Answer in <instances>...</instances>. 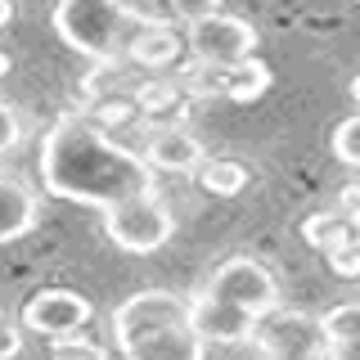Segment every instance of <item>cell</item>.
I'll use <instances>...</instances> for the list:
<instances>
[{"label": "cell", "instance_id": "6da1fadb", "mask_svg": "<svg viewBox=\"0 0 360 360\" xmlns=\"http://www.w3.org/2000/svg\"><path fill=\"white\" fill-rule=\"evenodd\" d=\"M41 185L54 198L112 207V202L153 189V167L131 144L112 140L86 112H63L41 140Z\"/></svg>", "mask_w": 360, "mask_h": 360}, {"label": "cell", "instance_id": "7a4b0ae2", "mask_svg": "<svg viewBox=\"0 0 360 360\" xmlns=\"http://www.w3.org/2000/svg\"><path fill=\"white\" fill-rule=\"evenodd\" d=\"M112 347L122 360H202L207 352L189 324V297L172 288L131 292L112 311Z\"/></svg>", "mask_w": 360, "mask_h": 360}, {"label": "cell", "instance_id": "3957f363", "mask_svg": "<svg viewBox=\"0 0 360 360\" xmlns=\"http://www.w3.org/2000/svg\"><path fill=\"white\" fill-rule=\"evenodd\" d=\"M144 18L149 14L127 5V0H59L54 5V32H59V41L95 63L127 59V45L144 27Z\"/></svg>", "mask_w": 360, "mask_h": 360}, {"label": "cell", "instance_id": "277c9868", "mask_svg": "<svg viewBox=\"0 0 360 360\" xmlns=\"http://www.w3.org/2000/svg\"><path fill=\"white\" fill-rule=\"evenodd\" d=\"M262 360H329V342H324V324L311 311H292V307H270L266 315H257L252 338Z\"/></svg>", "mask_w": 360, "mask_h": 360}, {"label": "cell", "instance_id": "5b68a950", "mask_svg": "<svg viewBox=\"0 0 360 360\" xmlns=\"http://www.w3.org/2000/svg\"><path fill=\"white\" fill-rule=\"evenodd\" d=\"M172 230H176L172 207L158 198V189H144V194H131V198L104 207V234L112 239V248H122L131 257L158 252L172 239Z\"/></svg>", "mask_w": 360, "mask_h": 360}, {"label": "cell", "instance_id": "8992f818", "mask_svg": "<svg viewBox=\"0 0 360 360\" xmlns=\"http://www.w3.org/2000/svg\"><path fill=\"white\" fill-rule=\"evenodd\" d=\"M202 292H212V297L230 302V307H239L248 315H266L270 307H279V279L257 257H230V262H221Z\"/></svg>", "mask_w": 360, "mask_h": 360}, {"label": "cell", "instance_id": "52a82bcc", "mask_svg": "<svg viewBox=\"0 0 360 360\" xmlns=\"http://www.w3.org/2000/svg\"><path fill=\"white\" fill-rule=\"evenodd\" d=\"M257 41H262V37H257L252 22L225 14V9H217V14H207V18H198V22H189V27H185L189 59H207V63H221V68L252 59Z\"/></svg>", "mask_w": 360, "mask_h": 360}, {"label": "cell", "instance_id": "ba28073f", "mask_svg": "<svg viewBox=\"0 0 360 360\" xmlns=\"http://www.w3.org/2000/svg\"><path fill=\"white\" fill-rule=\"evenodd\" d=\"M90 315L95 311H90V302L82 297V292H72V288H41V292H32V297L22 302L18 324L54 342V338L86 333Z\"/></svg>", "mask_w": 360, "mask_h": 360}, {"label": "cell", "instance_id": "9c48e42d", "mask_svg": "<svg viewBox=\"0 0 360 360\" xmlns=\"http://www.w3.org/2000/svg\"><path fill=\"white\" fill-rule=\"evenodd\" d=\"M153 172H176V176H194L198 162L207 158L198 135H189L180 122H167V127H144V149H135Z\"/></svg>", "mask_w": 360, "mask_h": 360}, {"label": "cell", "instance_id": "30bf717a", "mask_svg": "<svg viewBox=\"0 0 360 360\" xmlns=\"http://www.w3.org/2000/svg\"><path fill=\"white\" fill-rule=\"evenodd\" d=\"M189 324L198 329L202 342H221V347H234V342H248L252 338V324L257 315H248L230 302L212 297V292H194L189 297Z\"/></svg>", "mask_w": 360, "mask_h": 360}, {"label": "cell", "instance_id": "8fae6325", "mask_svg": "<svg viewBox=\"0 0 360 360\" xmlns=\"http://www.w3.org/2000/svg\"><path fill=\"white\" fill-rule=\"evenodd\" d=\"M185 54V37L162 18H144V27L135 32V41L127 45V63L140 68V72H172Z\"/></svg>", "mask_w": 360, "mask_h": 360}, {"label": "cell", "instance_id": "7c38bea8", "mask_svg": "<svg viewBox=\"0 0 360 360\" xmlns=\"http://www.w3.org/2000/svg\"><path fill=\"white\" fill-rule=\"evenodd\" d=\"M41 198L32 185H22L14 176H0V243H14L37 225Z\"/></svg>", "mask_w": 360, "mask_h": 360}, {"label": "cell", "instance_id": "4fadbf2b", "mask_svg": "<svg viewBox=\"0 0 360 360\" xmlns=\"http://www.w3.org/2000/svg\"><path fill=\"white\" fill-rule=\"evenodd\" d=\"M324 342H329V360H360V297L338 302L333 311L320 315Z\"/></svg>", "mask_w": 360, "mask_h": 360}, {"label": "cell", "instance_id": "5bb4252c", "mask_svg": "<svg viewBox=\"0 0 360 360\" xmlns=\"http://www.w3.org/2000/svg\"><path fill=\"white\" fill-rule=\"evenodd\" d=\"M194 176L212 198H234L252 185V172H248V162H239V158H202Z\"/></svg>", "mask_w": 360, "mask_h": 360}, {"label": "cell", "instance_id": "9a60e30c", "mask_svg": "<svg viewBox=\"0 0 360 360\" xmlns=\"http://www.w3.org/2000/svg\"><path fill=\"white\" fill-rule=\"evenodd\" d=\"M270 90V68L257 59H243V63H230V72H225V99H234V104H252V99H262Z\"/></svg>", "mask_w": 360, "mask_h": 360}, {"label": "cell", "instance_id": "2e32d148", "mask_svg": "<svg viewBox=\"0 0 360 360\" xmlns=\"http://www.w3.org/2000/svg\"><path fill=\"white\" fill-rule=\"evenodd\" d=\"M302 234H307V243H311V248H320V252H329V248L347 243V239H356L342 212H315V217L302 221Z\"/></svg>", "mask_w": 360, "mask_h": 360}, {"label": "cell", "instance_id": "e0dca14e", "mask_svg": "<svg viewBox=\"0 0 360 360\" xmlns=\"http://www.w3.org/2000/svg\"><path fill=\"white\" fill-rule=\"evenodd\" d=\"M329 144H333L338 162H347V167H356V172H360V112H352V117L338 122Z\"/></svg>", "mask_w": 360, "mask_h": 360}, {"label": "cell", "instance_id": "ac0fdd59", "mask_svg": "<svg viewBox=\"0 0 360 360\" xmlns=\"http://www.w3.org/2000/svg\"><path fill=\"white\" fill-rule=\"evenodd\" d=\"M50 360H108V352H104V347H95L86 333H72V338H54Z\"/></svg>", "mask_w": 360, "mask_h": 360}, {"label": "cell", "instance_id": "d6986e66", "mask_svg": "<svg viewBox=\"0 0 360 360\" xmlns=\"http://www.w3.org/2000/svg\"><path fill=\"white\" fill-rule=\"evenodd\" d=\"M324 262H329L333 275H342V279H360V243L356 239H347V243H338L324 252Z\"/></svg>", "mask_w": 360, "mask_h": 360}, {"label": "cell", "instance_id": "ffe728a7", "mask_svg": "<svg viewBox=\"0 0 360 360\" xmlns=\"http://www.w3.org/2000/svg\"><path fill=\"white\" fill-rule=\"evenodd\" d=\"M18 140H22V117L5 104V99H0V158L14 153V149H18Z\"/></svg>", "mask_w": 360, "mask_h": 360}, {"label": "cell", "instance_id": "44dd1931", "mask_svg": "<svg viewBox=\"0 0 360 360\" xmlns=\"http://www.w3.org/2000/svg\"><path fill=\"white\" fill-rule=\"evenodd\" d=\"M167 5H172V14L185 22H198V18H207V14H217V9L225 5V0H167Z\"/></svg>", "mask_w": 360, "mask_h": 360}, {"label": "cell", "instance_id": "7402d4cb", "mask_svg": "<svg viewBox=\"0 0 360 360\" xmlns=\"http://www.w3.org/2000/svg\"><path fill=\"white\" fill-rule=\"evenodd\" d=\"M18 352H22V329L0 311V360H14Z\"/></svg>", "mask_w": 360, "mask_h": 360}, {"label": "cell", "instance_id": "603a6c76", "mask_svg": "<svg viewBox=\"0 0 360 360\" xmlns=\"http://www.w3.org/2000/svg\"><path fill=\"white\" fill-rule=\"evenodd\" d=\"M338 212L347 217V225H352V234H356V243H360V180H356V185L342 194V202H338Z\"/></svg>", "mask_w": 360, "mask_h": 360}, {"label": "cell", "instance_id": "cb8c5ba5", "mask_svg": "<svg viewBox=\"0 0 360 360\" xmlns=\"http://www.w3.org/2000/svg\"><path fill=\"white\" fill-rule=\"evenodd\" d=\"M9 18H14V5H9V0H0V27H9Z\"/></svg>", "mask_w": 360, "mask_h": 360}, {"label": "cell", "instance_id": "d4e9b609", "mask_svg": "<svg viewBox=\"0 0 360 360\" xmlns=\"http://www.w3.org/2000/svg\"><path fill=\"white\" fill-rule=\"evenodd\" d=\"M352 99H356V104H360V77H356V82H352Z\"/></svg>", "mask_w": 360, "mask_h": 360}, {"label": "cell", "instance_id": "484cf974", "mask_svg": "<svg viewBox=\"0 0 360 360\" xmlns=\"http://www.w3.org/2000/svg\"><path fill=\"white\" fill-rule=\"evenodd\" d=\"M5 68H9V59H5V54H0V77H5Z\"/></svg>", "mask_w": 360, "mask_h": 360}]
</instances>
